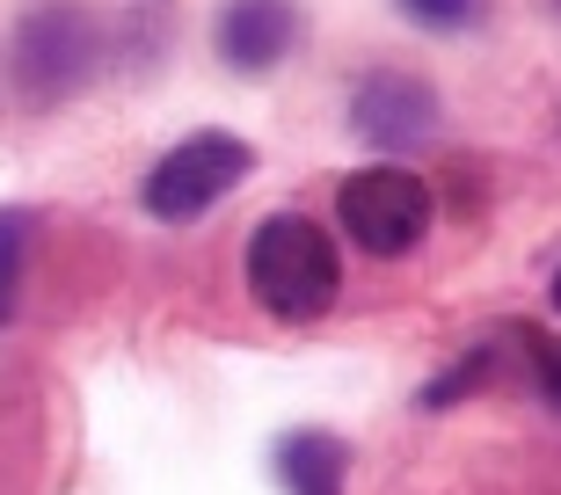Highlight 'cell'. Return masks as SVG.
I'll return each instance as SVG.
<instances>
[{
  "instance_id": "4",
  "label": "cell",
  "mask_w": 561,
  "mask_h": 495,
  "mask_svg": "<svg viewBox=\"0 0 561 495\" xmlns=\"http://www.w3.org/2000/svg\"><path fill=\"white\" fill-rule=\"evenodd\" d=\"M343 233H351L365 255H409V248L431 233V189L409 175V168L379 161V168H357L343 183Z\"/></svg>"
},
{
  "instance_id": "9",
  "label": "cell",
  "mask_w": 561,
  "mask_h": 495,
  "mask_svg": "<svg viewBox=\"0 0 561 495\" xmlns=\"http://www.w3.org/2000/svg\"><path fill=\"white\" fill-rule=\"evenodd\" d=\"M416 22H431V30H467V22L481 15V0H401Z\"/></svg>"
},
{
  "instance_id": "6",
  "label": "cell",
  "mask_w": 561,
  "mask_h": 495,
  "mask_svg": "<svg viewBox=\"0 0 561 495\" xmlns=\"http://www.w3.org/2000/svg\"><path fill=\"white\" fill-rule=\"evenodd\" d=\"M291 37H299L291 0H227V8H219V51H227V66H241V73H271L291 51Z\"/></svg>"
},
{
  "instance_id": "8",
  "label": "cell",
  "mask_w": 561,
  "mask_h": 495,
  "mask_svg": "<svg viewBox=\"0 0 561 495\" xmlns=\"http://www.w3.org/2000/svg\"><path fill=\"white\" fill-rule=\"evenodd\" d=\"M22 248H30V219L15 205H0V329L15 321V291H22Z\"/></svg>"
},
{
  "instance_id": "7",
  "label": "cell",
  "mask_w": 561,
  "mask_h": 495,
  "mask_svg": "<svg viewBox=\"0 0 561 495\" xmlns=\"http://www.w3.org/2000/svg\"><path fill=\"white\" fill-rule=\"evenodd\" d=\"M277 474H285L291 495H343V445L321 430H299L277 452Z\"/></svg>"
},
{
  "instance_id": "1",
  "label": "cell",
  "mask_w": 561,
  "mask_h": 495,
  "mask_svg": "<svg viewBox=\"0 0 561 495\" xmlns=\"http://www.w3.org/2000/svg\"><path fill=\"white\" fill-rule=\"evenodd\" d=\"M249 285L277 321H313V313H329L335 285H343L335 241L313 227L307 211H277L271 227H255V241H249Z\"/></svg>"
},
{
  "instance_id": "2",
  "label": "cell",
  "mask_w": 561,
  "mask_h": 495,
  "mask_svg": "<svg viewBox=\"0 0 561 495\" xmlns=\"http://www.w3.org/2000/svg\"><path fill=\"white\" fill-rule=\"evenodd\" d=\"M249 161L255 153L233 139V131H190L183 146H168L161 161H153V175H146V211L168 219V227H183V219L219 205V197L249 175Z\"/></svg>"
},
{
  "instance_id": "5",
  "label": "cell",
  "mask_w": 561,
  "mask_h": 495,
  "mask_svg": "<svg viewBox=\"0 0 561 495\" xmlns=\"http://www.w3.org/2000/svg\"><path fill=\"white\" fill-rule=\"evenodd\" d=\"M351 124H357L373 146H416V139H431L437 103H431V88L409 81V73H379V81L357 88Z\"/></svg>"
},
{
  "instance_id": "3",
  "label": "cell",
  "mask_w": 561,
  "mask_h": 495,
  "mask_svg": "<svg viewBox=\"0 0 561 495\" xmlns=\"http://www.w3.org/2000/svg\"><path fill=\"white\" fill-rule=\"evenodd\" d=\"M95 73V22L73 8V0H44L37 15L22 22V37H15V88H22V103H66L73 88Z\"/></svg>"
}]
</instances>
